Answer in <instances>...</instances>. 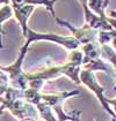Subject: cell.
Listing matches in <instances>:
<instances>
[{"label":"cell","instance_id":"9c48e42d","mask_svg":"<svg viewBox=\"0 0 116 121\" xmlns=\"http://www.w3.org/2000/svg\"><path fill=\"white\" fill-rule=\"evenodd\" d=\"M13 16V8L8 6V5H5V7H1L0 8V47H2V40H1V23L5 22L6 20H8L10 17Z\"/></svg>","mask_w":116,"mask_h":121},{"label":"cell","instance_id":"8fae6325","mask_svg":"<svg viewBox=\"0 0 116 121\" xmlns=\"http://www.w3.org/2000/svg\"><path fill=\"white\" fill-rule=\"evenodd\" d=\"M107 103H108V105L110 104V105H113V106H114L115 115H116V98H114V99H109V98H107Z\"/></svg>","mask_w":116,"mask_h":121},{"label":"cell","instance_id":"5bb4252c","mask_svg":"<svg viewBox=\"0 0 116 121\" xmlns=\"http://www.w3.org/2000/svg\"><path fill=\"white\" fill-rule=\"evenodd\" d=\"M22 121H35L34 119H23Z\"/></svg>","mask_w":116,"mask_h":121},{"label":"cell","instance_id":"7c38bea8","mask_svg":"<svg viewBox=\"0 0 116 121\" xmlns=\"http://www.w3.org/2000/svg\"><path fill=\"white\" fill-rule=\"evenodd\" d=\"M79 114H80V111H74L73 119H72L71 121H79Z\"/></svg>","mask_w":116,"mask_h":121},{"label":"cell","instance_id":"5b68a950","mask_svg":"<svg viewBox=\"0 0 116 121\" xmlns=\"http://www.w3.org/2000/svg\"><path fill=\"white\" fill-rule=\"evenodd\" d=\"M10 1L13 4V7H21L24 5H44L51 12L52 16L56 17V14L53 10V5L57 0H10Z\"/></svg>","mask_w":116,"mask_h":121},{"label":"cell","instance_id":"30bf717a","mask_svg":"<svg viewBox=\"0 0 116 121\" xmlns=\"http://www.w3.org/2000/svg\"><path fill=\"white\" fill-rule=\"evenodd\" d=\"M106 20H107V22L111 26L113 30L116 31V19H114V17H106Z\"/></svg>","mask_w":116,"mask_h":121},{"label":"cell","instance_id":"3957f363","mask_svg":"<svg viewBox=\"0 0 116 121\" xmlns=\"http://www.w3.org/2000/svg\"><path fill=\"white\" fill-rule=\"evenodd\" d=\"M35 7L34 5H24L21 7H13V13L15 15L16 20L20 22L21 28H22V35H24L28 30L27 27V20H28L29 15L34 12Z\"/></svg>","mask_w":116,"mask_h":121},{"label":"cell","instance_id":"52a82bcc","mask_svg":"<svg viewBox=\"0 0 116 121\" xmlns=\"http://www.w3.org/2000/svg\"><path fill=\"white\" fill-rule=\"evenodd\" d=\"M84 69L91 70V72H93V70H103V72H106V73H108V74L113 75L111 69L109 68V66L107 65L103 60H101L100 58H99V59H95V60H92V61H89V62H87V64H85V65H84Z\"/></svg>","mask_w":116,"mask_h":121},{"label":"cell","instance_id":"277c9868","mask_svg":"<svg viewBox=\"0 0 116 121\" xmlns=\"http://www.w3.org/2000/svg\"><path fill=\"white\" fill-rule=\"evenodd\" d=\"M81 52L84 54L82 65H85L92 60L99 59L101 56V48H100V44L97 42H92V43H87V44L81 45Z\"/></svg>","mask_w":116,"mask_h":121},{"label":"cell","instance_id":"8992f818","mask_svg":"<svg viewBox=\"0 0 116 121\" xmlns=\"http://www.w3.org/2000/svg\"><path fill=\"white\" fill-rule=\"evenodd\" d=\"M109 4V0H88L87 1V6L88 9L93 12L95 15L100 16L101 19H106V10L107 6Z\"/></svg>","mask_w":116,"mask_h":121},{"label":"cell","instance_id":"7a4b0ae2","mask_svg":"<svg viewBox=\"0 0 116 121\" xmlns=\"http://www.w3.org/2000/svg\"><path fill=\"white\" fill-rule=\"evenodd\" d=\"M56 21H57L58 24L64 26L68 29H70V31L72 32L73 37L80 43V45H84V44H87V43H92V42H97V34H99V31L95 30V29L91 28V27H88L87 24L84 26L82 28L78 29L72 27L68 22H66V21H64L62 19L56 17Z\"/></svg>","mask_w":116,"mask_h":121},{"label":"cell","instance_id":"6da1fadb","mask_svg":"<svg viewBox=\"0 0 116 121\" xmlns=\"http://www.w3.org/2000/svg\"><path fill=\"white\" fill-rule=\"evenodd\" d=\"M79 78H80V83H84L86 86H88L93 92L97 95V97L99 98V100L101 103V105L103 106V108L106 110L113 118H116L115 112H113L110 110L108 103H107V98L103 96V92H105V89L97 83V78L93 74V72L91 70H86V69H81L80 70V74H79Z\"/></svg>","mask_w":116,"mask_h":121},{"label":"cell","instance_id":"4fadbf2b","mask_svg":"<svg viewBox=\"0 0 116 121\" xmlns=\"http://www.w3.org/2000/svg\"><path fill=\"white\" fill-rule=\"evenodd\" d=\"M111 42H113V46H114V50L116 51V37L114 38V39H113Z\"/></svg>","mask_w":116,"mask_h":121},{"label":"cell","instance_id":"ba28073f","mask_svg":"<svg viewBox=\"0 0 116 121\" xmlns=\"http://www.w3.org/2000/svg\"><path fill=\"white\" fill-rule=\"evenodd\" d=\"M100 48H101V56L106 58L109 62H111L116 69V51L111 46H109L108 44L100 45Z\"/></svg>","mask_w":116,"mask_h":121}]
</instances>
